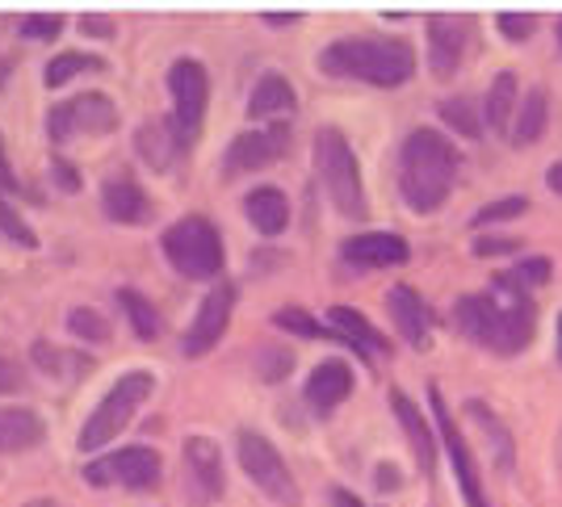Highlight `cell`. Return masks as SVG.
Masks as SVG:
<instances>
[{"label":"cell","mask_w":562,"mask_h":507,"mask_svg":"<svg viewBox=\"0 0 562 507\" xmlns=\"http://www.w3.org/2000/svg\"><path fill=\"white\" fill-rule=\"evenodd\" d=\"M458 147L441 131H412L398 147V193L412 214H437L458 184Z\"/></svg>","instance_id":"cell-1"},{"label":"cell","mask_w":562,"mask_h":507,"mask_svg":"<svg viewBox=\"0 0 562 507\" xmlns=\"http://www.w3.org/2000/svg\"><path fill=\"white\" fill-rule=\"evenodd\" d=\"M319 71L340 80H361L374 89H398L416 76V46L407 38H382V34L336 38L331 46H324Z\"/></svg>","instance_id":"cell-2"},{"label":"cell","mask_w":562,"mask_h":507,"mask_svg":"<svg viewBox=\"0 0 562 507\" xmlns=\"http://www.w3.org/2000/svg\"><path fill=\"white\" fill-rule=\"evenodd\" d=\"M453 323L474 345L492 348L499 357H516L520 348L533 345L538 306L529 298H492V294H462L453 302Z\"/></svg>","instance_id":"cell-3"},{"label":"cell","mask_w":562,"mask_h":507,"mask_svg":"<svg viewBox=\"0 0 562 507\" xmlns=\"http://www.w3.org/2000/svg\"><path fill=\"white\" fill-rule=\"evenodd\" d=\"M315 172L328 189L331 206L340 210L345 218H366V184H361V168L352 156L349 138L340 135L336 126H324L315 135Z\"/></svg>","instance_id":"cell-4"},{"label":"cell","mask_w":562,"mask_h":507,"mask_svg":"<svg viewBox=\"0 0 562 507\" xmlns=\"http://www.w3.org/2000/svg\"><path fill=\"white\" fill-rule=\"evenodd\" d=\"M165 256L189 281H214L223 273V235L211 218L189 214L165 230Z\"/></svg>","instance_id":"cell-5"},{"label":"cell","mask_w":562,"mask_h":507,"mask_svg":"<svg viewBox=\"0 0 562 507\" xmlns=\"http://www.w3.org/2000/svg\"><path fill=\"white\" fill-rule=\"evenodd\" d=\"M151 391H156V378L151 373H143V369H135V373H122L114 386L105 391V398L97 403V412L85 419V428H80V449L89 453V449H101L105 440H114L131 419H135V412H139L143 403L151 398Z\"/></svg>","instance_id":"cell-6"},{"label":"cell","mask_w":562,"mask_h":507,"mask_svg":"<svg viewBox=\"0 0 562 507\" xmlns=\"http://www.w3.org/2000/svg\"><path fill=\"white\" fill-rule=\"evenodd\" d=\"M235 449H239V465H244V474L252 478V483L281 507H299V483H294V474H290V465L281 458L278 449H273V440L252 432V428H244L239 437H235Z\"/></svg>","instance_id":"cell-7"},{"label":"cell","mask_w":562,"mask_h":507,"mask_svg":"<svg viewBox=\"0 0 562 507\" xmlns=\"http://www.w3.org/2000/svg\"><path fill=\"white\" fill-rule=\"evenodd\" d=\"M168 92H172V122L189 147L202 135V117H206V97H211V80L198 59H177L168 71Z\"/></svg>","instance_id":"cell-8"},{"label":"cell","mask_w":562,"mask_h":507,"mask_svg":"<svg viewBox=\"0 0 562 507\" xmlns=\"http://www.w3.org/2000/svg\"><path fill=\"white\" fill-rule=\"evenodd\" d=\"M114 126H117V110L105 92L71 97V101L55 105L47 114L50 143H68V138H76V135H110Z\"/></svg>","instance_id":"cell-9"},{"label":"cell","mask_w":562,"mask_h":507,"mask_svg":"<svg viewBox=\"0 0 562 507\" xmlns=\"http://www.w3.org/2000/svg\"><path fill=\"white\" fill-rule=\"evenodd\" d=\"M85 483L147 491V486L160 483V453H156V449H147V444L117 449V453H110V458L89 461V465H85Z\"/></svg>","instance_id":"cell-10"},{"label":"cell","mask_w":562,"mask_h":507,"mask_svg":"<svg viewBox=\"0 0 562 507\" xmlns=\"http://www.w3.org/2000/svg\"><path fill=\"white\" fill-rule=\"evenodd\" d=\"M294 143V131L285 122L273 126H257V131H244L232 138L227 156H223V177H244V172H260L269 164H278Z\"/></svg>","instance_id":"cell-11"},{"label":"cell","mask_w":562,"mask_h":507,"mask_svg":"<svg viewBox=\"0 0 562 507\" xmlns=\"http://www.w3.org/2000/svg\"><path fill=\"white\" fill-rule=\"evenodd\" d=\"M232 311H235V285L232 281H223V285H214L211 294L202 298L198 306V319L189 323L186 331V357H206L218 340H223V331H227V323H232Z\"/></svg>","instance_id":"cell-12"},{"label":"cell","mask_w":562,"mask_h":507,"mask_svg":"<svg viewBox=\"0 0 562 507\" xmlns=\"http://www.w3.org/2000/svg\"><path fill=\"white\" fill-rule=\"evenodd\" d=\"M428 398H432V415H437V428H441V437H446L449 461H453V478H458V486H462L467 504L470 507H487V499H483V483H479V465H474V453H470L467 437L458 432V424L449 419L446 398H441V391H437V386L428 391Z\"/></svg>","instance_id":"cell-13"},{"label":"cell","mask_w":562,"mask_h":507,"mask_svg":"<svg viewBox=\"0 0 562 507\" xmlns=\"http://www.w3.org/2000/svg\"><path fill=\"white\" fill-rule=\"evenodd\" d=\"M467 43H470L467 18H446V13L428 18V64H432V71H437L441 80H449L453 71L462 68Z\"/></svg>","instance_id":"cell-14"},{"label":"cell","mask_w":562,"mask_h":507,"mask_svg":"<svg viewBox=\"0 0 562 507\" xmlns=\"http://www.w3.org/2000/svg\"><path fill=\"white\" fill-rule=\"evenodd\" d=\"M340 256L357 269H391V264H403L412 248H407V239H398L391 230H361L340 244Z\"/></svg>","instance_id":"cell-15"},{"label":"cell","mask_w":562,"mask_h":507,"mask_svg":"<svg viewBox=\"0 0 562 507\" xmlns=\"http://www.w3.org/2000/svg\"><path fill=\"white\" fill-rule=\"evenodd\" d=\"M186 478L193 483V491H198L206 504L223 499L227 478H223V453H218L214 440H206V437L186 440Z\"/></svg>","instance_id":"cell-16"},{"label":"cell","mask_w":562,"mask_h":507,"mask_svg":"<svg viewBox=\"0 0 562 507\" xmlns=\"http://www.w3.org/2000/svg\"><path fill=\"white\" fill-rule=\"evenodd\" d=\"M135 147H139L143 160H147V168L165 172V168H172V160L186 151L189 143L181 138L172 117H151V122H143L139 131H135Z\"/></svg>","instance_id":"cell-17"},{"label":"cell","mask_w":562,"mask_h":507,"mask_svg":"<svg viewBox=\"0 0 562 507\" xmlns=\"http://www.w3.org/2000/svg\"><path fill=\"white\" fill-rule=\"evenodd\" d=\"M386 311H391V319H395V331L407 340V345L424 352L428 348V311H424V298L412 290V285H395L391 294H386Z\"/></svg>","instance_id":"cell-18"},{"label":"cell","mask_w":562,"mask_h":507,"mask_svg":"<svg viewBox=\"0 0 562 507\" xmlns=\"http://www.w3.org/2000/svg\"><path fill=\"white\" fill-rule=\"evenodd\" d=\"M349 394H352V369L345 361H324V365H315V373L306 378V403L319 415L336 412Z\"/></svg>","instance_id":"cell-19"},{"label":"cell","mask_w":562,"mask_h":507,"mask_svg":"<svg viewBox=\"0 0 562 507\" xmlns=\"http://www.w3.org/2000/svg\"><path fill=\"white\" fill-rule=\"evenodd\" d=\"M101 210L114 223H147L151 218V198L131 177H114V181L101 184Z\"/></svg>","instance_id":"cell-20"},{"label":"cell","mask_w":562,"mask_h":507,"mask_svg":"<svg viewBox=\"0 0 562 507\" xmlns=\"http://www.w3.org/2000/svg\"><path fill=\"white\" fill-rule=\"evenodd\" d=\"M43 437H47L43 415H34L30 407L0 412V453H25V449L43 444Z\"/></svg>","instance_id":"cell-21"},{"label":"cell","mask_w":562,"mask_h":507,"mask_svg":"<svg viewBox=\"0 0 562 507\" xmlns=\"http://www.w3.org/2000/svg\"><path fill=\"white\" fill-rule=\"evenodd\" d=\"M244 214L252 218V227H257L260 235H281L285 223H290V202H285L281 189L260 184V189H252V193L244 198Z\"/></svg>","instance_id":"cell-22"},{"label":"cell","mask_w":562,"mask_h":507,"mask_svg":"<svg viewBox=\"0 0 562 507\" xmlns=\"http://www.w3.org/2000/svg\"><path fill=\"white\" fill-rule=\"evenodd\" d=\"M391 407H395L398 424L407 428V440H412V449H416V461H420L424 474H428V470L437 465V440H432V428L424 424V412L403 391H391Z\"/></svg>","instance_id":"cell-23"},{"label":"cell","mask_w":562,"mask_h":507,"mask_svg":"<svg viewBox=\"0 0 562 507\" xmlns=\"http://www.w3.org/2000/svg\"><path fill=\"white\" fill-rule=\"evenodd\" d=\"M546 122H550V97H546V89H529L520 97V105H516L513 143L516 147L538 143V138L546 135Z\"/></svg>","instance_id":"cell-24"},{"label":"cell","mask_w":562,"mask_h":507,"mask_svg":"<svg viewBox=\"0 0 562 507\" xmlns=\"http://www.w3.org/2000/svg\"><path fill=\"white\" fill-rule=\"evenodd\" d=\"M328 319L352 348H366V352H386V348H391V340H386V336H382V331H378L374 323L366 319L361 311H352V306H331Z\"/></svg>","instance_id":"cell-25"},{"label":"cell","mask_w":562,"mask_h":507,"mask_svg":"<svg viewBox=\"0 0 562 507\" xmlns=\"http://www.w3.org/2000/svg\"><path fill=\"white\" fill-rule=\"evenodd\" d=\"M294 110V84L278 76V71H269V76H260L252 97H248V117H273V114H290Z\"/></svg>","instance_id":"cell-26"},{"label":"cell","mask_w":562,"mask_h":507,"mask_svg":"<svg viewBox=\"0 0 562 507\" xmlns=\"http://www.w3.org/2000/svg\"><path fill=\"white\" fill-rule=\"evenodd\" d=\"M516 105H520V84H516L513 71H499L492 80V89H487V101H483V122L492 131H508Z\"/></svg>","instance_id":"cell-27"},{"label":"cell","mask_w":562,"mask_h":507,"mask_svg":"<svg viewBox=\"0 0 562 507\" xmlns=\"http://www.w3.org/2000/svg\"><path fill=\"white\" fill-rule=\"evenodd\" d=\"M550 273H554L550 256H525V260H520V264H513L508 273L495 277V285H499V290H513V294H520V298H529V290L546 285V281H550Z\"/></svg>","instance_id":"cell-28"},{"label":"cell","mask_w":562,"mask_h":507,"mask_svg":"<svg viewBox=\"0 0 562 507\" xmlns=\"http://www.w3.org/2000/svg\"><path fill=\"white\" fill-rule=\"evenodd\" d=\"M467 415L474 419V424H483V432H487V444L495 449V465H499V470H513V461H516L513 437L504 432L499 415L487 412V403H479V398H470V403H467Z\"/></svg>","instance_id":"cell-29"},{"label":"cell","mask_w":562,"mask_h":507,"mask_svg":"<svg viewBox=\"0 0 562 507\" xmlns=\"http://www.w3.org/2000/svg\"><path fill=\"white\" fill-rule=\"evenodd\" d=\"M117 306L126 311L131 331H135L139 340H156V336H160V315H156V306L143 298L139 290H117Z\"/></svg>","instance_id":"cell-30"},{"label":"cell","mask_w":562,"mask_h":507,"mask_svg":"<svg viewBox=\"0 0 562 507\" xmlns=\"http://www.w3.org/2000/svg\"><path fill=\"white\" fill-rule=\"evenodd\" d=\"M105 68V59H97V55H85V50H64V55H55L43 71V80H47V89H59V84H68L71 76H80V71H101Z\"/></svg>","instance_id":"cell-31"},{"label":"cell","mask_w":562,"mask_h":507,"mask_svg":"<svg viewBox=\"0 0 562 507\" xmlns=\"http://www.w3.org/2000/svg\"><path fill=\"white\" fill-rule=\"evenodd\" d=\"M441 117H446L449 131H458L462 138L483 135V117H479V110H474L470 97H449V101H441Z\"/></svg>","instance_id":"cell-32"},{"label":"cell","mask_w":562,"mask_h":507,"mask_svg":"<svg viewBox=\"0 0 562 507\" xmlns=\"http://www.w3.org/2000/svg\"><path fill=\"white\" fill-rule=\"evenodd\" d=\"M34 361L43 373L50 378H80L85 369H93V361H85V357H71L64 348H50V345H34Z\"/></svg>","instance_id":"cell-33"},{"label":"cell","mask_w":562,"mask_h":507,"mask_svg":"<svg viewBox=\"0 0 562 507\" xmlns=\"http://www.w3.org/2000/svg\"><path fill=\"white\" fill-rule=\"evenodd\" d=\"M273 323L278 327H285V331H294V336H306V340H319V336H331V340H345L340 331H328L324 323H315L306 311H299V306H281L278 315H273ZM349 345V340H345Z\"/></svg>","instance_id":"cell-34"},{"label":"cell","mask_w":562,"mask_h":507,"mask_svg":"<svg viewBox=\"0 0 562 507\" xmlns=\"http://www.w3.org/2000/svg\"><path fill=\"white\" fill-rule=\"evenodd\" d=\"M68 331L76 340H89V345H105L110 340V323L101 319L93 306H76L68 315Z\"/></svg>","instance_id":"cell-35"},{"label":"cell","mask_w":562,"mask_h":507,"mask_svg":"<svg viewBox=\"0 0 562 507\" xmlns=\"http://www.w3.org/2000/svg\"><path fill=\"white\" fill-rule=\"evenodd\" d=\"M529 210V198H520V193H508V198H495L487 206L474 210V227H487V223H508V218H520Z\"/></svg>","instance_id":"cell-36"},{"label":"cell","mask_w":562,"mask_h":507,"mask_svg":"<svg viewBox=\"0 0 562 507\" xmlns=\"http://www.w3.org/2000/svg\"><path fill=\"white\" fill-rule=\"evenodd\" d=\"M0 230H4L13 244H22V248H38V235L25 227L22 214L9 206V198H4V193H0Z\"/></svg>","instance_id":"cell-37"},{"label":"cell","mask_w":562,"mask_h":507,"mask_svg":"<svg viewBox=\"0 0 562 507\" xmlns=\"http://www.w3.org/2000/svg\"><path fill=\"white\" fill-rule=\"evenodd\" d=\"M495 25H499V34H504L508 43H525V38L533 34L538 18H533V13H513V9H508V13H499V18H495Z\"/></svg>","instance_id":"cell-38"},{"label":"cell","mask_w":562,"mask_h":507,"mask_svg":"<svg viewBox=\"0 0 562 507\" xmlns=\"http://www.w3.org/2000/svg\"><path fill=\"white\" fill-rule=\"evenodd\" d=\"M260 378L265 382H278V378H285L290 369H294V357L290 352H281V348H260Z\"/></svg>","instance_id":"cell-39"},{"label":"cell","mask_w":562,"mask_h":507,"mask_svg":"<svg viewBox=\"0 0 562 507\" xmlns=\"http://www.w3.org/2000/svg\"><path fill=\"white\" fill-rule=\"evenodd\" d=\"M59 30H64V18H59V13H30V18H22L25 38H55Z\"/></svg>","instance_id":"cell-40"},{"label":"cell","mask_w":562,"mask_h":507,"mask_svg":"<svg viewBox=\"0 0 562 507\" xmlns=\"http://www.w3.org/2000/svg\"><path fill=\"white\" fill-rule=\"evenodd\" d=\"M13 391H22V365L9 361V357H0V394H13Z\"/></svg>","instance_id":"cell-41"},{"label":"cell","mask_w":562,"mask_h":507,"mask_svg":"<svg viewBox=\"0 0 562 507\" xmlns=\"http://www.w3.org/2000/svg\"><path fill=\"white\" fill-rule=\"evenodd\" d=\"M80 30L93 34V38H110V34H114V18H105V13H85V18H80Z\"/></svg>","instance_id":"cell-42"},{"label":"cell","mask_w":562,"mask_h":507,"mask_svg":"<svg viewBox=\"0 0 562 507\" xmlns=\"http://www.w3.org/2000/svg\"><path fill=\"white\" fill-rule=\"evenodd\" d=\"M508 252H516V239H487V235L474 239V256H508Z\"/></svg>","instance_id":"cell-43"},{"label":"cell","mask_w":562,"mask_h":507,"mask_svg":"<svg viewBox=\"0 0 562 507\" xmlns=\"http://www.w3.org/2000/svg\"><path fill=\"white\" fill-rule=\"evenodd\" d=\"M0 193H18V172H13V164H9L4 138H0Z\"/></svg>","instance_id":"cell-44"},{"label":"cell","mask_w":562,"mask_h":507,"mask_svg":"<svg viewBox=\"0 0 562 507\" xmlns=\"http://www.w3.org/2000/svg\"><path fill=\"white\" fill-rule=\"evenodd\" d=\"M331 507H366V504H361V499H357L352 491H345V486H336V491H331Z\"/></svg>","instance_id":"cell-45"},{"label":"cell","mask_w":562,"mask_h":507,"mask_svg":"<svg viewBox=\"0 0 562 507\" xmlns=\"http://www.w3.org/2000/svg\"><path fill=\"white\" fill-rule=\"evenodd\" d=\"M546 184H550V189H554V193L562 198V160L550 164V172H546Z\"/></svg>","instance_id":"cell-46"},{"label":"cell","mask_w":562,"mask_h":507,"mask_svg":"<svg viewBox=\"0 0 562 507\" xmlns=\"http://www.w3.org/2000/svg\"><path fill=\"white\" fill-rule=\"evenodd\" d=\"M299 18H303V13H294V9H290V13H265L269 25H290V22H299Z\"/></svg>","instance_id":"cell-47"},{"label":"cell","mask_w":562,"mask_h":507,"mask_svg":"<svg viewBox=\"0 0 562 507\" xmlns=\"http://www.w3.org/2000/svg\"><path fill=\"white\" fill-rule=\"evenodd\" d=\"M55 177H59V181L68 184V189H76V177H71V168L64 160H55Z\"/></svg>","instance_id":"cell-48"},{"label":"cell","mask_w":562,"mask_h":507,"mask_svg":"<svg viewBox=\"0 0 562 507\" xmlns=\"http://www.w3.org/2000/svg\"><path fill=\"white\" fill-rule=\"evenodd\" d=\"M559 365H562V315H559Z\"/></svg>","instance_id":"cell-49"},{"label":"cell","mask_w":562,"mask_h":507,"mask_svg":"<svg viewBox=\"0 0 562 507\" xmlns=\"http://www.w3.org/2000/svg\"><path fill=\"white\" fill-rule=\"evenodd\" d=\"M30 507H55V504H50V499H38V504H30Z\"/></svg>","instance_id":"cell-50"},{"label":"cell","mask_w":562,"mask_h":507,"mask_svg":"<svg viewBox=\"0 0 562 507\" xmlns=\"http://www.w3.org/2000/svg\"><path fill=\"white\" fill-rule=\"evenodd\" d=\"M559 46H562V18H559Z\"/></svg>","instance_id":"cell-51"}]
</instances>
